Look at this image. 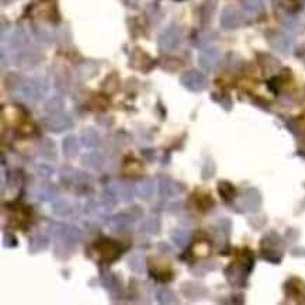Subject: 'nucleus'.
I'll return each mask as SVG.
<instances>
[{
  "label": "nucleus",
  "mask_w": 305,
  "mask_h": 305,
  "mask_svg": "<svg viewBox=\"0 0 305 305\" xmlns=\"http://www.w3.org/2000/svg\"><path fill=\"white\" fill-rule=\"evenodd\" d=\"M180 80H182V84L185 86L186 89L191 90V92H201L205 88V83H207L205 76L203 73L197 72V70L186 72Z\"/></svg>",
  "instance_id": "nucleus-1"
},
{
  "label": "nucleus",
  "mask_w": 305,
  "mask_h": 305,
  "mask_svg": "<svg viewBox=\"0 0 305 305\" xmlns=\"http://www.w3.org/2000/svg\"><path fill=\"white\" fill-rule=\"evenodd\" d=\"M182 41V34L178 27H169L166 31L162 32L159 39V45L162 50L165 51H172L175 48H178V45Z\"/></svg>",
  "instance_id": "nucleus-2"
},
{
  "label": "nucleus",
  "mask_w": 305,
  "mask_h": 305,
  "mask_svg": "<svg viewBox=\"0 0 305 305\" xmlns=\"http://www.w3.org/2000/svg\"><path fill=\"white\" fill-rule=\"evenodd\" d=\"M221 61V54L216 48H205L200 52L198 64L205 70H214Z\"/></svg>",
  "instance_id": "nucleus-3"
},
{
  "label": "nucleus",
  "mask_w": 305,
  "mask_h": 305,
  "mask_svg": "<svg viewBox=\"0 0 305 305\" xmlns=\"http://www.w3.org/2000/svg\"><path fill=\"white\" fill-rule=\"evenodd\" d=\"M242 24V14L235 7H225L221 14V26L225 30H234Z\"/></svg>",
  "instance_id": "nucleus-4"
},
{
  "label": "nucleus",
  "mask_w": 305,
  "mask_h": 305,
  "mask_svg": "<svg viewBox=\"0 0 305 305\" xmlns=\"http://www.w3.org/2000/svg\"><path fill=\"white\" fill-rule=\"evenodd\" d=\"M267 39H269V44L272 45V48L276 50V51L281 52V54H287L290 51L291 42H290V38L287 37L286 34L276 31L273 34H270L267 37Z\"/></svg>",
  "instance_id": "nucleus-5"
},
{
  "label": "nucleus",
  "mask_w": 305,
  "mask_h": 305,
  "mask_svg": "<svg viewBox=\"0 0 305 305\" xmlns=\"http://www.w3.org/2000/svg\"><path fill=\"white\" fill-rule=\"evenodd\" d=\"M241 5L246 12L257 13L262 7V0H241Z\"/></svg>",
  "instance_id": "nucleus-6"
},
{
  "label": "nucleus",
  "mask_w": 305,
  "mask_h": 305,
  "mask_svg": "<svg viewBox=\"0 0 305 305\" xmlns=\"http://www.w3.org/2000/svg\"><path fill=\"white\" fill-rule=\"evenodd\" d=\"M229 191H234L232 186L228 185V183H220V193L225 196V198H231L232 194H229Z\"/></svg>",
  "instance_id": "nucleus-7"
}]
</instances>
